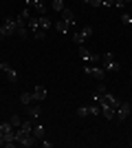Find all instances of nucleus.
<instances>
[{
	"instance_id": "f257e3e1",
	"label": "nucleus",
	"mask_w": 132,
	"mask_h": 148,
	"mask_svg": "<svg viewBox=\"0 0 132 148\" xmlns=\"http://www.w3.org/2000/svg\"><path fill=\"white\" fill-rule=\"evenodd\" d=\"M49 29H51L49 18H44V16H40V18H29V31H31V36L35 38V40H44L46 33H49Z\"/></svg>"
},
{
	"instance_id": "f03ea898",
	"label": "nucleus",
	"mask_w": 132,
	"mask_h": 148,
	"mask_svg": "<svg viewBox=\"0 0 132 148\" xmlns=\"http://www.w3.org/2000/svg\"><path fill=\"white\" fill-rule=\"evenodd\" d=\"M0 139H2V146L7 148H13L16 146V130H13V124L11 122H0Z\"/></svg>"
},
{
	"instance_id": "7ed1b4c3",
	"label": "nucleus",
	"mask_w": 132,
	"mask_h": 148,
	"mask_svg": "<svg viewBox=\"0 0 132 148\" xmlns=\"http://www.w3.org/2000/svg\"><path fill=\"white\" fill-rule=\"evenodd\" d=\"M16 33H18V20L13 18V16L5 18L2 25H0V40H5L9 36H16Z\"/></svg>"
},
{
	"instance_id": "20e7f679",
	"label": "nucleus",
	"mask_w": 132,
	"mask_h": 148,
	"mask_svg": "<svg viewBox=\"0 0 132 148\" xmlns=\"http://www.w3.org/2000/svg\"><path fill=\"white\" fill-rule=\"evenodd\" d=\"M99 64H101V69H104L106 73H110V71H119V60H117L112 53H101Z\"/></svg>"
},
{
	"instance_id": "39448f33",
	"label": "nucleus",
	"mask_w": 132,
	"mask_h": 148,
	"mask_svg": "<svg viewBox=\"0 0 132 148\" xmlns=\"http://www.w3.org/2000/svg\"><path fill=\"white\" fill-rule=\"evenodd\" d=\"M16 142H18V146L31 148L33 144H35V137H33V133H26V130L18 128V130H16Z\"/></svg>"
},
{
	"instance_id": "423d86ee",
	"label": "nucleus",
	"mask_w": 132,
	"mask_h": 148,
	"mask_svg": "<svg viewBox=\"0 0 132 148\" xmlns=\"http://www.w3.org/2000/svg\"><path fill=\"white\" fill-rule=\"evenodd\" d=\"M130 115H132V104H130V102H119V106H117V113H114V119L126 122Z\"/></svg>"
},
{
	"instance_id": "0eeeda50",
	"label": "nucleus",
	"mask_w": 132,
	"mask_h": 148,
	"mask_svg": "<svg viewBox=\"0 0 132 148\" xmlns=\"http://www.w3.org/2000/svg\"><path fill=\"white\" fill-rule=\"evenodd\" d=\"M84 73L90 75V77H95V80H99V82L106 80V71H104L101 66H97V64H90V66H86V69H84Z\"/></svg>"
},
{
	"instance_id": "6e6552de",
	"label": "nucleus",
	"mask_w": 132,
	"mask_h": 148,
	"mask_svg": "<svg viewBox=\"0 0 132 148\" xmlns=\"http://www.w3.org/2000/svg\"><path fill=\"white\" fill-rule=\"evenodd\" d=\"M90 36H93V27H90V25H86L82 31H77L75 36H73V42H77V44H84V42H86V40H88Z\"/></svg>"
},
{
	"instance_id": "1a4fd4ad",
	"label": "nucleus",
	"mask_w": 132,
	"mask_h": 148,
	"mask_svg": "<svg viewBox=\"0 0 132 148\" xmlns=\"http://www.w3.org/2000/svg\"><path fill=\"white\" fill-rule=\"evenodd\" d=\"M0 71L7 75V80H9V82H18V73H16V69H13L9 62H0Z\"/></svg>"
},
{
	"instance_id": "9d476101",
	"label": "nucleus",
	"mask_w": 132,
	"mask_h": 148,
	"mask_svg": "<svg viewBox=\"0 0 132 148\" xmlns=\"http://www.w3.org/2000/svg\"><path fill=\"white\" fill-rule=\"evenodd\" d=\"M31 95H33V102H44V99H46V95H49V91H46L42 84H38V86L31 91Z\"/></svg>"
},
{
	"instance_id": "9b49d317",
	"label": "nucleus",
	"mask_w": 132,
	"mask_h": 148,
	"mask_svg": "<svg viewBox=\"0 0 132 148\" xmlns=\"http://www.w3.org/2000/svg\"><path fill=\"white\" fill-rule=\"evenodd\" d=\"M79 58H82L84 62H90V64H95V62H99V56H95V53H90L88 49H84V44L79 47Z\"/></svg>"
},
{
	"instance_id": "f8f14e48",
	"label": "nucleus",
	"mask_w": 132,
	"mask_h": 148,
	"mask_svg": "<svg viewBox=\"0 0 132 148\" xmlns=\"http://www.w3.org/2000/svg\"><path fill=\"white\" fill-rule=\"evenodd\" d=\"M31 133H33V137H35V142H42L46 130H44V126L38 122V119H33V130H31Z\"/></svg>"
},
{
	"instance_id": "ddd939ff",
	"label": "nucleus",
	"mask_w": 132,
	"mask_h": 148,
	"mask_svg": "<svg viewBox=\"0 0 132 148\" xmlns=\"http://www.w3.org/2000/svg\"><path fill=\"white\" fill-rule=\"evenodd\" d=\"M26 7H33L40 16H44V13H46V5H44V0H26Z\"/></svg>"
},
{
	"instance_id": "4468645a",
	"label": "nucleus",
	"mask_w": 132,
	"mask_h": 148,
	"mask_svg": "<svg viewBox=\"0 0 132 148\" xmlns=\"http://www.w3.org/2000/svg\"><path fill=\"white\" fill-rule=\"evenodd\" d=\"M62 20H66L68 25H75V11H73L70 7H66V9L62 11Z\"/></svg>"
},
{
	"instance_id": "2eb2a0df",
	"label": "nucleus",
	"mask_w": 132,
	"mask_h": 148,
	"mask_svg": "<svg viewBox=\"0 0 132 148\" xmlns=\"http://www.w3.org/2000/svg\"><path fill=\"white\" fill-rule=\"evenodd\" d=\"M55 29L60 31V33H70V31H73V25H68L66 20H60V22L55 25Z\"/></svg>"
},
{
	"instance_id": "dca6fc26",
	"label": "nucleus",
	"mask_w": 132,
	"mask_h": 148,
	"mask_svg": "<svg viewBox=\"0 0 132 148\" xmlns=\"http://www.w3.org/2000/svg\"><path fill=\"white\" fill-rule=\"evenodd\" d=\"M51 9L57 11V13H62L64 9H66V2H64V0H51Z\"/></svg>"
},
{
	"instance_id": "f3484780",
	"label": "nucleus",
	"mask_w": 132,
	"mask_h": 148,
	"mask_svg": "<svg viewBox=\"0 0 132 148\" xmlns=\"http://www.w3.org/2000/svg\"><path fill=\"white\" fill-rule=\"evenodd\" d=\"M40 113H42V111H40V106H31V104L26 106V115H29L31 119H38V117H40Z\"/></svg>"
},
{
	"instance_id": "a211bd4d",
	"label": "nucleus",
	"mask_w": 132,
	"mask_h": 148,
	"mask_svg": "<svg viewBox=\"0 0 132 148\" xmlns=\"http://www.w3.org/2000/svg\"><path fill=\"white\" fill-rule=\"evenodd\" d=\"M77 117H90V106H79L77 108Z\"/></svg>"
},
{
	"instance_id": "6ab92c4d",
	"label": "nucleus",
	"mask_w": 132,
	"mask_h": 148,
	"mask_svg": "<svg viewBox=\"0 0 132 148\" xmlns=\"http://www.w3.org/2000/svg\"><path fill=\"white\" fill-rule=\"evenodd\" d=\"M20 102H22L24 106H29L33 102V95H31V93H20Z\"/></svg>"
},
{
	"instance_id": "aec40b11",
	"label": "nucleus",
	"mask_w": 132,
	"mask_h": 148,
	"mask_svg": "<svg viewBox=\"0 0 132 148\" xmlns=\"http://www.w3.org/2000/svg\"><path fill=\"white\" fill-rule=\"evenodd\" d=\"M121 25H126V27L132 25V13H123L121 16Z\"/></svg>"
},
{
	"instance_id": "412c9836",
	"label": "nucleus",
	"mask_w": 132,
	"mask_h": 148,
	"mask_svg": "<svg viewBox=\"0 0 132 148\" xmlns=\"http://www.w3.org/2000/svg\"><path fill=\"white\" fill-rule=\"evenodd\" d=\"M84 5H90V7H104V0H82Z\"/></svg>"
},
{
	"instance_id": "4be33fe9",
	"label": "nucleus",
	"mask_w": 132,
	"mask_h": 148,
	"mask_svg": "<svg viewBox=\"0 0 132 148\" xmlns=\"http://www.w3.org/2000/svg\"><path fill=\"white\" fill-rule=\"evenodd\" d=\"M9 122L13 124V128H18L20 124H22V117H20V115H11V119H9Z\"/></svg>"
},
{
	"instance_id": "5701e85b",
	"label": "nucleus",
	"mask_w": 132,
	"mask_h": 148,
	"mask_svg": "<svg viewBox=\"0 0 132 148\" xmlns=\"http://www.w3.org/2000/svg\"><path fill=\"white\" fill-rule=\"evenodd\" d=\"M42 146H44V148H51V146H53V142H46V139H42Z\"/></svg>"
},
{
	"instance_id": "b1692460",
	"label": "nucleus",
	"mask_w": 132,
	"mask_h": 148,
	"mask_svg": "<svg viewBox=\"0 0 132 148\" xmlns=\"http://www.w3.org/2000/svg\"><path fill=\"white\" fill-rule=\"evenodd\" d=\"M0 146H2V139H0Z\"/></svg>"
},
{
	"instance_id": "393cba45",
	"label": "nucleus",
	"mask_w": 132,
	"mask_h": 148,
	"mask_svg": "<svg viewBox=\"0 0 132 148\" xmlns=\"http://www.w3.org/2000/svg\"><path fill=\"white\" fill-rule=\"evenodd\" d=\"M130 75H132V69H130Z\"/></svg>"
},
{
	"instance_id": "a878e982",
	"label": "nucleus",
	"mask_w": 132,
	"mask_h": 148,
	"mask_svg": "<svg viewBox=\"0 0 132 148\" xmlns=\"http://www.w3.org/2000/svg\"><path fill=\"white\" fill-rule=\"evenodd\" d=\"M24 2H26V0H24Z\"/></svg>"
}]
</instances>
